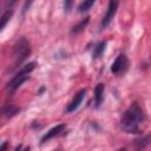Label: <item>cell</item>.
I'll return each instance as SVG.
<instances>
[{
    "label": "cell",
    "instance_id": "cell-3",
    "mask_svg": "<svg viewBox=\"0 0 151 151\" xmlns=\"http://www.w3.org/2000/svg\"><path fill=\"white\" fill-rule=\"evenodd\" d=\"M35 67V63L34 61H31L28 64H26L25 66L21 67L20 71H18V73L7 83V88L11 90V91H14L17 90L24 81H26L28 79V73L32 72Z\"/></svg>",
    "mask_w": 151,
    "mask_h": 151
},
{
    "label": "cell",
    "instance_id": "cell-14",
    "mask_svg": "<svg viewBox=\"0 0 151 151\" xmlns=\"http://www.w3.org/2000/svg\"><path fill=\"white\" fill-rule=\"evenodd\" d=\"M151 142V136H147V137H145V138H143V139H139V140H136V145H137V149L138 150H140V149H143V147H145L149 143Z\"/></svg>",
    "mask_w": 151,
    "mask_h": 151
},
{
    "label": "cell",
    "instance_id": "cell-13",
    "mask_svg": "<svg viewBox=\"0 0 151 151\" xmlns=\"http://www.w3.org/2000/svg\"><path fill=\"white\" fill-rule=\"evenodd\" d=\"M12 14H13V12L12 11H6L2 15H1V21H0V29H2L5 26H6V24L8 22V20H9V18L12 17Z\"/></svg>",
    "mask_w": 151,
    "mask_h": 151
},
{
    "label": "cell",
    "instance_id": "cell-7",
    "mask_svg": "<svg viewBox=\"0 0 151 151\" xmlns=\"http://www.w3.org/2000/svg\"><path fill=\"white\" fill-rule=\"evenodd\" d=\"M66 127V125L65 124H58V125H55L54 127H52L50 131H47L44 136H42V138H41V144H44V143H46L47 140H50L51 138H53V137H55V136H58L60 132H63L64 131V129Z\"/></svg>",
    "mask_w": 151,
    "mask_h": 151
},
{
    "label": "cell",
    "instance_id": "cell-10",
    "mask_svg": "<svg viewBox=\"0 0 151 151\" xmlns=\"http://www.w3.org/2000/svg\"><path fill=\"white\" fill-rule=\"evenodd\" d=\"M90 22V17H86L85 19H83L78 25H76L74 27H73V29H72V33H79V32H81L86 26H87V24Z\"/></svg>",
    "mask_w": 151,
    "mask_h": 151
},
{
    "label": "cell",
    "instance_id": "cell-5",
    "mask_svg": "<svg viewBox=\"0 0 151 151\" xmlns=\"http://www.w3.org/2000/svg\"><path fill=\"white\" fill-rule=\"evenodd\" d=\"M117 7H118V2L117 1H110L109 2V7H107V11L100 22V28H106L109 26V24L111 22V20L113 19L114 14H116V11H117Z\"/></svg>",
    "mask_w": 151,
    "mask_h": 151
},
{
    "label": "cell",
    "instance_id": "cell-1",
    "mask_svg": "<svg viewBox=\"0 0 151 151\" xmlns=\"http://www.w3.org/2000/svg\"><path fill=\"white\" fill-rule=\"evenodd\" d=\"M144 112L138 103H133L123 114L120 120L122 130L126 133H137L144 123Z\"/></svg>",
    "mask_w": 151,
    "mask_h": 151
},
{
    "label": "cell",
    "instance_id": "cell-9",
    "mask_svg": "<svg viewBox=\"0 0 151 151\" xmlns=\"http://www.w3.org/2000/svg\"><path fill=\"white\" fill-rule=\"evenodd\" d=\"M105 48H106V42L105 41H100L96 47H94V52H93V58L94 59H98V58H100L101 57V54L104 53V51H105Z\"/></svg>",
    "mask_w": 151,
    "mask_h": 151
},
{
    "label": "cell",
    "instance_id": "cell-8",
    "mask_svg": "<svg viewBox=\"0 0 151 151\" xmlns=\"http://www.w3.org/2000/svg\"><path fill=\"white\" fill-rule=\"evenodd\" d=\"M104 84L99 83L96 87H94V104H96V107H100L103 100H104Z\"/></svg>",
    "mask_w": 151,
    "mask_h": 151
},
{
    "label": "cell",
    "instance_id": "cell-16",
    "mask_svg": "<svg viewBox=\"0 0 151 151\" xmlns=\"http://www.w3.org/2000/svg\"><path fill=\"white\" fill-rule=\"evenodd\" d=\"M14 151H29V147H25L24 150H22V146L21 145H19V146H17L15 147V150Z\"/></svg>",
    "mask_w": 151,
    "mask_h": 151
},
{
    "label": "cell",
    "instance_id": "cell-6",
    "mask_svg": "<svg viewBox=\"0 0 151 151\" xmlns=\"http://www.w3.org/2000/svg\"><path fill=\"white\" fill-rule=\"evenodd\" d=\"M85 94H86V90H85V88H81V90L76 94V97L73 98V100L68 104L66 111H67V112H73V111H76V110L80 106V104H81V101H83Z\"/></svg>",
    "mask_w": 151,
    "mask_h": 151
},
{
    "label": "cell",
    "instance_id": "cell-4",
    "mask_svg": "<svg viewBox=\"0 0 151 151\" xmlns=\"http://www.w3.org/2000/svg\"><path fill=\"white\" fill-rule=\"evenodd\" d=\"M127 65H129V63H127L126 55L125 54H119L111 65V72L114 73V74H120L122 72L126 71Z\"/></svg>",
    "mask_w": 151,
    "mask_h": 151
},
{
    "label": "cell",
    "instance_id": "cell-12",
    "mask_svg": "<svg viewBox=\"0 0 151 151\" xmlns=\"http://www.w3.org/2000/svg\"><path fill=\"white\" fill-rule=\"evenodd\" d=\"M93 4H94V1H93V0H85V1H83V2L78 6V12L84 13V12L88 11V9H90V7H91Z\"/></svg>",
    "mask_w": 151,
    "mask_h": 151
},
{
    "label": "cell",
    "instance_id": "cell-17",
    "mask_svg": "<svg viewBox=\"0 0 151 151\" xmlns=\"http://www.w3.org/2000/svg\"><path fill=\"white\" fill-rule=\"evenodd\" d=\"M6 145H7V143H6V142H4V143H2V145H1V151H5V150H6Z\"/></svg>",
    "mask_w": 151,
    "mask_h": 151
},
{
    "label": "cell",
    "instance_id": "cell-2",
    "mask_svg": "<svg viewBox=\"0 0 151 151\" xmlns=\"http://www.w3.org/2000/svg\"><path fill=\"white\" fill-rule=\"evenodd\" d=\"M31 54V45L26 38L21 37L14 45L13 51V67H18Z\"/></svg>",
    "mask_w": 151,
    "mask_h": 151
},
{
    "label": "cell",
    "instance_id": "cell-15",
    "mask_svg": "<svg viewBox=\"0 0 151 151\" xmlns=\"http://www.w3.org/2000/svg\"><path fill=\"white\" fill-rule=\"evenodd\" d=\"M72 4H73L72 1H65V2H64V7H65V9H66L67 12L71 9V6H72Z\"/></svg>",
    "mask_w": 151,
    "mask_h": 151
},
{
    "label": "cell",
    "instance_id": "cell-11",
    "mask_svg": "<svg viewBox=\"0 0 151 151\" xmlns=\"http://www.w3.org/2000/svg\"><path fill=\"white\" fill-rule=\"evenodd\" d=\"M2 112H4V114L6 117H13L14 114H17L19 112V109L15 107V106H13V105H8V106H5L4 107Z\"/></svg>",
    "mask_w": 151,
    "mask_h": 151
}]
</instances>
